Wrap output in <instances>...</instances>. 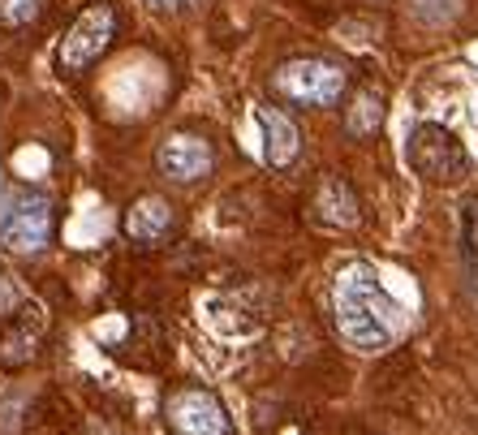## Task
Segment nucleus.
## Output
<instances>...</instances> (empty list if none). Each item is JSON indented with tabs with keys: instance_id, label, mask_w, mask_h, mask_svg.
I'll list each match as a JSON object with an SVG mask.
<instances>
[{
	"instance_id": "0eeeda50",
	"label": "nucleus",
	"mask_w": 478,
	"mask_h": 435,
	"mask_svg": "<svg viewBox=\"0 0 478 435\" xmlns=\"http://www.w3.org/2000/svg\"><path fill=\"white\" fill-rule=\"evenodd\" d=\"M159 172L173 177V181H198L212 172V147L194 134H173L159 147Z\"/></svg>"
},
{
	"instance_id": "9b49d317",
	"label": "nucleus",
	"mask_w": 478,
	"mask_h": 435,
	"mask_svg": "<svg viewBox=\"0 0 478 435\" xmlns=\"http://www.w3.org/2000/svg\"><path fill=\"white\" fill-rule=\"evenodd\" d=\"M383 121V100L375 95V91H362L358 100H353L350 117H345V126H350V134H375V126Z\"/></svg>"
},
{
	"instance_id": "6e6552de",
	"label": "nucleus",
	"mask_w": 478,
	"mask_h": 435,
	"mask_svg": "<svg viewBox=\"0 0 478 435\" xmlns=\"http://www.w3.org/2000/svg\"><path fill=\"white\" fill-rule=\"evenodd\" d=\"M255 117L263 126V160L272 168L293 164V156H297V126L289 121L285 112H276V108H255Z\"/></svg>"
},
{
	"instance_id": "423d86ee",
	"label": "nucleus",
	"mask_w": 478,
	"mask_h": 435,
	"mask_svg": "<svg viewBox=\"0 0 478 435\" xmlns=\"http://www.w3.org/2000/svg\"><path fill=\"white\" fill-rule=\"evenodd\" d=\"M168 423L177 435H228V418H224L220 401L203 388H186L168 401Z\"/></svg>"
},
{
	"instance_id": "9d476101",
	"label": "nucleus",
	"mask_w": 478,
	"mask_h": 435,
	"mask_svg": "<svg viewBox=\"0 0 478 435\" xmlns=\"http://www.w3.org/2000/svg\"><path fill=\"white\" fill-rule=\"evenodd\" d=\"M315 216L323 225H332V229L358 225V199L350 195V186H341L336 177L323 181V190H319V199H315Z\"/></svg>"
},
{
	"instance_id": "39448f33",
	"label": "nucleus",
	"mask_w": 478,
	"mask_h": 435,
	"mask_svg": "<svg viewBox=\"0 0 478 435\" xmlns=\"http://www.w3.org/2000/svg\"><path fill=\"white\" fill-rule=\"evenodd\" d=\"M52 233V207L48 199H22L0 216V241L9 250H39Z\"/></svg>"
},
{
	"instance_id": "7ed1b4c3",
	"label": "nucleus",
	"mask_w": 478,
	"mask_h": 435,
	"mask_svg": "<svg viewBox=\"0 0 478 435\" xmlns=\"http://www.w3.org/2000/svg\"><path fill=\"white\" fill-rule=\"evenodd\" d=\"M276 87L297 103H332L345 87V73L328 61H289L276 73Z\"/></svg>"
},
{
	"instance_id": "f8f14e48",
	"label": "nucleus",
	"mask_w": 478,
	"mask_h": 435,
	"mask_svg": "<svg viewBox=\"0 0 478 435\" xmlns=\"http://www.w3.org/2000/svg\"><path fill=\"white\" fill-rule=\"evenodd\" d=\"M39 9H43V0H0V18H4L9 27H27V22H35Z\"/></svg>"
},
{
	"instance_id": "f257e3e1",
	"label": "nucleus",
	"mask_w": 478,
	"mask_h": 435,
	"mask_svg": "<svg viewBox=\"0 0 478 435\" xmlns=\"http://www.w3.org/2000/svg\"><path fill=\"white\" fill-rule=\"evenodd\" d=\"M332 301H336V332L362 354L392 349L414 324L405 301H397L388 294L383 276L371 263H350V268L336 271Z\"/></svg>"
},
{
	"instance_id": "4468645a",
	"label": "nucleus",
	"mask_w": 478,
	"mask_h": 435,
	"mask_svg": "<svg viewBox=\"0 0 478 435\" xmlns=\"http://www.w3.org/2000/svg\"><path fill=\"white\" fill-rule=\"evenodd\" d=\"M151 9H181V4H190V0H147Z\"/></svg>"
},
{
	"instance_id": "20e7f679",
	"label": "nucleus",
	"mask_w": 478,
	"mask_h": 435,
	"mask_svg": "<svg viewBox=\"0 0 478 435\" xmlns=\"http://www.w3.org/2000/svg\"><path fill=\"white\" fill-rule=\"evenodd\" d=\"M112 27H117V18H112V9H104V4H96V9H87L73 27H69V34H65L61 43V65L65 69H82L91 65L99 52L108 48V39H112Z\"/></svg>"
},
{
	"instance_id": "f03ea898",
	"label": "nucleus",
	"mask_w": 478,
	"mask_h": 435,
	"mask_svg": "<svg viewBox=\"0 0 478 435\" xmlns=\"http://www.w3.org/2000/svg\"><path fill=\"white\" fill-rule=\"evenodd\" d=\"M405 156H410V168H414L422 181H461L466 177V168H470V156H466V147L457 142V138L448 134L444 126H418L410 142H405Z\"/></svg>"
},
{
	"instance_id": "1a4fd4ad",
	"label": "nucleus",
	"mask_w": 478,
	"mask_h": 435,
	"mask_svg": "<svg viewBox=\"0 0 478 435\" xmlns=\"http://www.w3.org/2000/svg\"><path fill=\"white\" fill-rule=\"evenodd\" d=\"M168 225H173V211L164 199H138L126 211V233L134 241H156L168 233Z\"/></svg>"
},
{
	"instance_id": "2eb2a0df",
	"label": "nucleus",
	"mask_w": 478,
	"mask_h": 435,
	"mask_svg": "<svg viewBox=\"0 0 478 435\" xmlns=\"http://www.w3.org/2000/svg\"><path fill=\"white\" fill-rule=\"evenodd\" d=\"M0 202H4V172H0Z\"/></svg>"
},
{
	"instance_id": "ddd939ff",
	"label": "nucleus",
	"mask_w": 478,
	"mask_h": 435,
	"mask_svg": "<svg viewBox=\"0 0 478 435\" xmlns=\"http://www.w3.org/2000/svg\"><path fill=\"white\" fill-rule=\"evenodd\" d=\"M18 298H22V294H18V285H13V280H0V315H4V310H13Z\"/></svg>"
}]
</instances>
